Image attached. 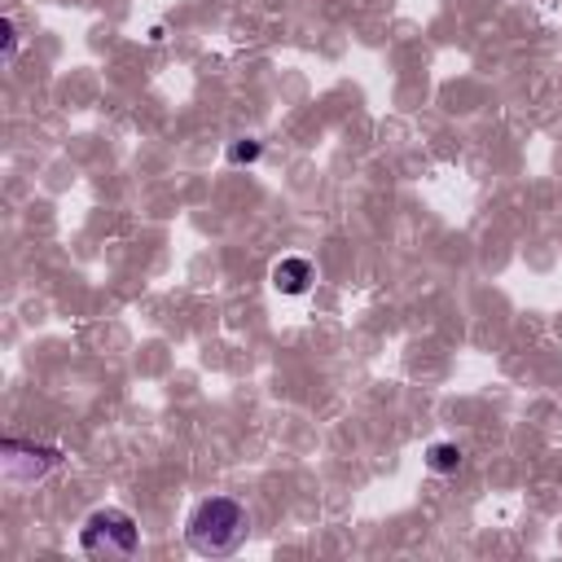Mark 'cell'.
Here are the masks:
<instances>
[{
  "label": "cell",
  "mask_w": 562,
  "mask_h": 562,
  "mask_svg": "<svg viewBox=\"0 0 562 562\" xmlns=\"http://www.w3.org/2000/svg\"><path fill=\"white\" fill-rule=\"evenodd\" d=\"M228 158H233V162H255V158H259V140H250V136L237 140V145L228 149Z\"/></svg>",
  "instance_id": "6"
},
{
  "label": "cell",
  "mask_w": 562,
  "mask_h": 562,
  "mask_svg": "<svg viewBox=\"0 0 562 562\" xmlns=\"http://www.w3.org/2000/svg\"><path fill=\"white\" fill-rule=\"evenodd\" d=\"M426 465H430L435 474H452V470L461 465V448H457V443H430V448H426Z\"/></svg>",
  "instance_id": "5"
},
{
  "label": "cell",
  "mask_w": 562,
  "mask_h": 562,
  "mask_svg": "<svg viewBox=\"0 0 562 562\" xmlns=\"http://www.w3.org/2000/svg\"><path fill=\"white\" fill-rule=\"evenodd\" d=\"M79 544H83L88 558H132L140 549V531H136L132 514L97 509V514H88V522L79 531Z\"/></svg>",
  "instance_id": "2"
},
{
  "label": "cell",
  "mask_w": 562,
  "mask_h": 562,
  "mask_svg": "<svg viewBox=\"0 0 562 562\" xmlns=\"http://www.w3.org/2000/svg\"><path fill=\"white\" fill-rule=\"evenodd\" d=\"M250 522H246V509L233 501V496H206L193 514H189V549L202 553V558H224L233 553L241 540H246Z\"/></svg>",
  "instance_id": "1"
},
{
  "label": "cell",
  "mask_w": 562,
  "mask_h": 562,
  "mask_svg": "<svg viewBox=\"0 0 562 562\" xmlns=\"http://www.w3.org/2000/svg\"><path fill=\"white\" fill-rule=\"evenodd\" d=\"M57 461H61V452L48 448V443L4 439V479H13V483H35V479H44Z\"/></svg>",
  "instance_id": "3"
},
{
  "label": "cell",
  "mask_w": 562,
  "mask_h": 562,
  "mask_svg": "<svg viewBox=\"0 0 562 562\" xmlns=\"http://www.w3.org/2000/svg\"><path fill=\"white\" fill-rule=\"evenodd\" d=\"M312 281H316V272H312V263L299 259V255H290V259H281V263L272 268V285H277L281 294H303Z\"/></svg>",
  "instance_id": "4"
},
{
  "label": "cell",
  "mask_w": 562,
  "mask_h": 562,
  "mask_svg": "<svg viewBox=\"0 0 562 562\" xmlns=\"http://www.w3.org/2000/svg\"><path fill=\"white\" fill-rule=\"evenodd\" d=\"M0 40H4V61H13V57H18V26H13L9 18L0 22Z\"/></svg>",
  "instance_id": "7"
}]
</instances>
